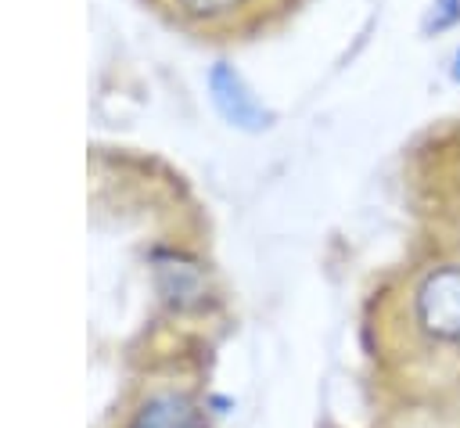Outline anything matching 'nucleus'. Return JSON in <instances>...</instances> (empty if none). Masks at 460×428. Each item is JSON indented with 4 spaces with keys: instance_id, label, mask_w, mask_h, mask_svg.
<instances>
[{
    "instance_id": "1",
    "label": "nucleus",
    "mask_w": 460,
    "mask_h": 428,
    "mask_svg": "<svg viewBox=\"0 0 460 428\" xmlns=\"http://www.w3.org/2000/svg\"><path fill=\"white\" fill-rule=\"evenodd\" d=\"M402 327L420 363L460 360V263H431L406 284Z\"/></svg>"
},
{
    "instance_id": "2",
    "label": "nucleus",
    "mask_w": 460,
    "mask_h": 428,
    "mask_svg": "<svg viewBox=\"0 0 460 428\" xmlns=\"http://www.w3.org/2000/svg\"><path fill=\"white\" fill-rule=\"evenodd\" d=\"M126 428H205L198 403L183 392H155L140 403Z\"/></svg>"
},
{
    "instance_id": "3",
    "label": "nucleus",
    "mask_w": 460,
    "mask_h": 428,
    "mask_svg": "<svg viewBox=\"0 0 460 428\" xmlns=\"http://www.w3.org/2000/svg\"><path fill=\"white\" fill-rule=\"evenodd\" d=\"M208 86H212L216 108H219L234 126H244V129H262V126H266V111L259 108V101L244 90V83H241L226 65H216V68H212Z\"/></svg>"
},
{
    "instance_id": "4",
    "label": "nucleus",
    "mask_w": 460,
    "mask_h": 428,
    "mask_svg": "<svg viewBox=\"0 0 460 428\" xmlns=\"http://www.w3.org/2000/svg\"><path fill=\"white\" fill-rule=\"evenodd\" d=\"M187 18H205V22H223L230 14H237L241 7H248L252 0H172Z\"/></svg>"
},
{
    "instance_id": "5",
    "label": "nucleus",
    "mask_w": 460,
    "mask_h": 428,
    "mask_svg": "<svg viewBox=\"0 0 460 428\" xmlns=\"http://www.w3.org/2000/svg\"><path fill=\"white\" fill-rule=\"evenodd\" d=\"M453 76H456V83H460V50H456V58H453Z\"/></svg>"
}]
</instances>
